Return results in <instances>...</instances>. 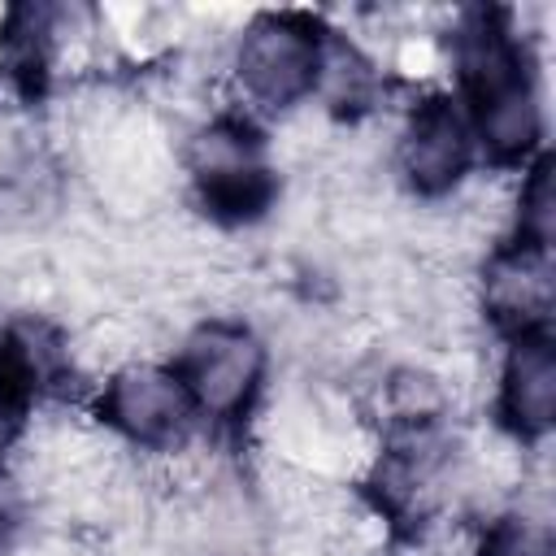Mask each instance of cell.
<instances>
[{
    "mask_svg": "<svg viewBox=\"0 0 556 556\" xmlns=\"http://www.w3.org/2000/svg\"><path fill=\"white\" fill-rule=\"evenodd\" d=\"M174 165L182 169L191 208L217 230L261 226L282 200V169L274 161L269 126L235 104L200 113L187 126Z\"/></svg>",
    "mask_w": 556,
    "mask_h": 556,
    "instance_id": "1",
    "label": "cell"
},
{
    "mask_svg": "<svg viewBox=\"0 0 556 556\" xmlns=\"http://www.w3.org/2000/svg\"><path fill=\"white\" fill-rule=\"evenodd\" d=\"M330 26L304 9L252 13L226 48L230 104L256 122H287L317 104Z\"/></svg>",
    "mask_w": 556,
    "mask_h": 556,
    "instance_id": "2",
    "label": "cell"
},
{
    "mask_svg": "<svg viewBox=\"0 0 556 556\" xmlns=\"http://www.w3.org/2000/svg\"><path fill=\"white\" fill-rule=\"evenodd\" d=\"M204 434L239 439L269 400L274 348L256 321L239 313H204L169 352Z\"/></svg>",
    "mask_w": 556,
    "mask_h": 556,
    "instance_id": "3",
    "label": "cell"
},
{
    "mask_svg": "<svg viewBox=\"0 0 556 556\" xmlns=\"http://www.w3.org/2000/svg\"><path fill=\"white\" fill-rule=\"evenodd\" d=\"M83 417L113 447L148 465L208 439L169 356H130L100 369L83 395Z\"/></svg>",
    "mask_w": 556,
    "mask_h": 556,
    "instance_id": "4",
    "label": "cell"
},
{
    "mask_svg": "<svg viewBox=\"0 0 556 556\" xmlns=\"http://www.w3.org/2000/svg\"><path fill=\"white\" fill-rule=\"evenodd\" d=\"M387 174L404 200L421 208L460 204L482 174L469 117L447 83H426L400 104L391 126Z\"/></svg>",
    "mask_w": 556,
    "mask_h": 556,
    "instance_id": "5",
    "label": "cell"
},
{
    "mask_svg": "<svg viewBox=\"0 0 556 556\" xmlns=\"http://www.w3.org/2000/svg\"><path fill=\"white\" fill-rule=\"evenodd\" d=\"M556 430V339L552 326L500 339L491 365V434L521 456H543Z\"/></svg>",
    "mask_w": 556,
    "mask_h": 556,
    "instance_id": "6",
    "label": "cell"
},
{
    "mask_svg": "<svg viewBox=\"0 0 556 556\" xmlns=\"http://www.w3.org/2000/svg\"><path fill=\"white\" fill-rule=\"evenodd\" d=\"M556 304V265L552 252L521 248L508 239H495L478 252L473 278H469V308L500 334H521L552 326Z\"/></svg>",
    "mask_w": 556,
    "mask_h": 556,
    "instance_id": "7",
    "label": "cell"
},
{
    "mask_svg": "<svg viewBox=\"0 0 556 556\" xmlns=\"http://www.w3.org/2000/svg\"><path fill=\"white\" fill-rule=\"evenodd\" d=\"M500 239L521 243V248H539L552 252L556 239V182H552V152H543L539 161H530L513 187H508V204H504V230Z\"/></svg>",
    "mask_w": 556,
    "mask_h": 556,
    "instance_id": "8",
    "label": "cell"
}]
</instances>
